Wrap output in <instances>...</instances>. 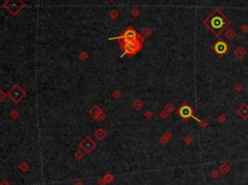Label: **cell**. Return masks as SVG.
<instances>
[{
  "mask_svg": "<svg viewBox=\"0 0 248 185\" xmlns=\"http://www.w3.org/2000/svg\"><path fill=\"white\" fill-rule=\"evenodd\" d=\"M203 23L215 36H220L230 26L231 21L219 8H216L203 20Z\"/></svg>",
  "mask_w": 248,
  "mask_h": 185,
  "instance_id": "obj_1",
  "label": "cell"
},
{
  "mask_svg": "<svg viewBox=\"0 0 248 185\" xmlns=\"http://www.w3.org/2000/svg\"><path fill=\"white\" fill-rule=\"evenodd\" d=\"M120 44L122 46V49H124V53H127L130 55L137 53L142 49V41H140L139 39L121 41Z\"/></svg>",
  "mask_w": 248,
  "mask_h": 185,
  "instance_id": "obj_2",
  "label": "cell"
},
{
  "mask_svg": "<svg viewBox=\"0 0 248 185\" xmlns=\"http://www.w3.org/2000/svg\"><path fill=\"white\" fill-rule=\"evenodd\" d=\"M25 95H26V92L21 87V85L18 84H14L13 87L11 88L7 93V96H9L11 98V100L15 104L21 103V101L25 97Z\"/></svg>",
  "mask_w": 248,
  "mask_h": 185,
  "instance_id": "obj_3",
  "label": "cell"
},
{
  "mask_svg": "<svg viewBox=\"0 0 248 185\" xmlns=\"http://www.w3.org/2000/svg\"><path fill=\"white\" fill-rule=\"evenodd\" d=\"M3 6L8 12L12 14L13 16H16V14L21 12V9H23L25 4L21 0H7Z\"/></svg>",
  "mask_w": 248,
  "mask_h": 185,
  "instance_id": "obj_4",
  "label": "cell"
},
{
  "mask_svg": "<svg viewBox=\"0 0 248 185\" xmlns=\"http://www.w3.org/2000/svg\"><path fill=\"white\" fill-rule=\"evenodd\" d=\"M230 49L231 46L224 39H218L214 43V45L212 46V49L218 55L219 58H221L225 54H227L228 51H230Z\"/></svg>",
  "mask_w": 248,
  "mask_h": 185,
  "instance_id": "obj_5",
  "label": "cell"
},
{
  "mask_svg": "<svg viewBox=\"0 0 248 185\" xmlns=\"http://www.w3.org/2000/svg\"><path fill=\"white\" fill-rule=\"evenodd\" d=\"M79 146L84 151L85 153H90L93 149H95V147L97 146V145H96V143L91 139V137L86 136L82 140L81 143H79Z\"/></svg>",
  "mask_w": 248,
  "mask_h": 185,
  "instance_id": "obj_6",
  "label": "cell"
},
{
  "mask_svg": "<svg viewBox=\"0 0 248 185\" xmlns=\"http://www.w3.org/2000/svg\"><path fill=\"white\" fill-rule=\"evenodd\" d=\"M177 114H179V116L181 118H183V119H188L190 117H193V118H195V119L199 120L198 118L194 116V110H193V109L186 103L182 105V106L177 110Z\"/></svg>",
  "mask_w": 248,
  "mask_h": 185,
  "instance_id": "obj_7",
  "label": "cell"
},
{
  "mask_svg": "<svg viewBox=\"0 0 248 185\" xmlns=\"http://www.w3.org/2000/svg\"><path fill=\"white\" fill-rule=\"evenodd\" d=\"M139 35L136 32V30L132 27H128L126 30H124V32L121 34L117 39L122 40V41H128V40H136L138 39Z\"/></svg>",
  "mask_w": 248,
  "mask_h": 185,
  "instance_id": "obj_8",
  "label": "cell"
},
{
  "mask_svg": "<svg viewBox=\"0 0 248 185\" xmlns=\"http://www.w3.org/2000/svg\"><path fill=\"white\" fill-rule=\"evenodd\" d=\"M236 114H238V116H240L241 119L247 120L248 119V104L242 103L240 105V107L236 110Z\"/></svg>",
  "mask_w": 248,
  "mask_h": 185,
  "instance_id": "obj_9",
  "label": "cell"
},
{
  "mask_svg": "<svg viewBox=\"0 0 248 185\" xmlns=\"http://www.w3.org/2000/svg\"><path fill=\"white\" fill-rule=\"evenodd\" d=\"M233 54L235 55L236 58L242 59L245 56V55H246V49H245L242 46H238V47H236L235 49H234Z\"/></svg>",
  "mask_w": 248,
  "mask_h": 185,
  "instance_id": "obj_10",
  "label": "cell"
},
{
  "mask_svg": "<svg viewBox=\"0 0 248 185\" xmlns=\"http://www.w3.org/2000/svg\"><path fill=\"white\" fill-rule=\"evenodd\" d=\"M89 114L91 116H93L94 118H97L98 119V116H100V114H102V110L99 108L98 106H93L91 108V110H89Z\"/></svg>",
  "mask_w": 248,
  "mask_h": 185,
  "instance_id": "obj_11",
  "label": "cell"
},
{
  "mask_svg": "<svg viewBox=\"0 0 248 185\" xmlns=\"http://www.w3.org/2000/svg\"><path fill=\"white\" fill-rule=\"evenodd\" d=\"M94 135L98 140H104L107 136V132L103 128H98L97 130H96Z\"/></svg>",
  "mask_w": 248,
  "mask_h": 185,
  "instance_id": "obj_12",
  "label": "cell"
},
{
  "mask_svg": "<svg viewBox=\"0 0 248 185\" xmlns=\"http://www.w3.org/2000/svg\"><path fill=\"white\" fill-rule=\"evenodd\" d=\"M225 37L228 40H234L236 38V32L235 30L232 28H229L225 31Z\"/></svg>",
  "mask_w": 248,
  "mask_h": 185,
  "instance_id": "obj_13",
  "label": "cell"
},
{
  "mask_svg": "<svg viewBox=\"0 0 248 185\" xmlns=\"http://www.w3.org/2000/svg\"><path fill=\"white\" fill-rule=\"evenodd\" d=\"M219 170L222 173H227L230 172L231 167L227 164V163H223V164L219 167Z\"/></svg>",
  "mask_w": 248,
  "mask_h": 185,
  "instance_id": "obj_14",
  "label": "cell"
},
{
  "mask_svg": "<svg viewBox=\"0 0 248 185\" xmlns=\"http://www.w3.org/2000/svg\"><path fill=\"white\" fill-rule=\"evenodd\" d=\"M243 88H244V86L242 84H236L235 85V87H234V89H235V91H236L238 93H240L241 91L243 90Z\"/></svg>",
  "mask_w": 248,
  "mask_h": 185,
  "instance_id": "obj_15",
  "label": "cell"
},
{
  "mask_svg": "<svg viewBox=\"0 0 248 185\" xmlns=\"http://www.w3.org/2000/svg\"><path fill=\"white\" fill-rule=\"evenodd\" d=\"M217 121H218L219 123H224V122H226V121H227V116H226L225 114H221V115H219L218 117H217Z\"/></svg>",
  "mask_w": 248,
  "mask_h": 185,
  "instance_id": "obj_16",
  "label": "cell"
},
{
  "mask_svg": "<svg viewBox=\"0 0 248 185\" xmlns=\"http://www.w3.org/2000/svg\"><path fill=\"white\" fill-rule=\"evenodd\" d=\"M240 30H241L242 33H248V25H246V24H243V25H241Z\"/></svg>",
  "mask_w": 248,
  "mask_h": 185,
  "instance_id": "obj_17",
  "label": "cell"
},
{
  "mask_svg": "<svg viewBox=\"0 0 248 185\" xmlns=\"http://www.w3.org/2000/svg\"><path fill=\"white\" fill-rule=\"evenodd\" d=\"M211 175H212V177H213V178H217L219 176V172H217L216 170H213L211 172Z\"/></svg>",
  "mask_w": 248,
  "mask_h": 185,
  "instance_id": "obj_18",
  "label": "cell"
},
{
  "mask_svg": "<svg viewBox=\"0 0 248 185\" xmlns=\"http://www.w3.org/2000/svg\"><path fill=\"white\" fill-rule=\"evenodd\" d=\"M150 33H151L150 30L148 29V28H145V29H144V34H145V36H148V35L150 34Z\"/></svg>",
  "mask_w": 248,
  "mask_h": 185,
  "instance_id": "obj_19",
  "label": "cell"
},
{
  "mask_svg": "<svg viewBox=\"0 0 248 185\" xmlns=\"http://www.w3.org/2000/svg\"><path fill=\"white\" fill-rule=\"evenodd\" d=\"M75 185H84L82 183H81V182H78V183H76Z\"/></svg>",
  "mask_w": 248,
  "mask_h": 185,
  "instance_id": "obj_20",
  "label": "cell"
},
{
  "mask_svg": "<svg viewBox=\"0 0 248 185\" xmlns=\"http://www.w3.org/2000/svg\"><path fill=\"white\" fill-rule=\"evenodd\" d=\"M111 1H112V0H111Z\"/></svg>",
  "mask_w": 248,
  "mask_h": 185,
  "instance_id": "obj_21",
  "label": "cell"
}]
</instances>
